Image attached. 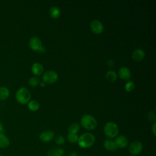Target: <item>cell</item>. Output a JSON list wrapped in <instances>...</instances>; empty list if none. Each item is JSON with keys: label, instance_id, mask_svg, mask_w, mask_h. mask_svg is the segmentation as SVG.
<instances>
[{"label": "cell", "instance_id": "1", "mask_svg": "<svg viewBox=\"0 0 156 156\" xmlns=\"http://www.w3.org/2000/svg\"><path fill=\"white\" fill-rule=\"evenodd\" d=\"M95 142V137L91 133H84L79 136L77 143L79 147L83 149L91 147Z\"/></svg>", "mask_w": 156, "mask_h": 156}, {"label": "cell", "instance_id": "2", "mask_svg": "<svg viewBox=\"0 0 156 156\" xmlns=\"http://www.w3.org/2000/svg\"><path fill=\"white\" fill-rule=\"evenodd\" d=\"M80 124L82 126L87 130L94 129L98 124L96 119L91 115H84L80 119Z\"/></svg>", "mask_w": 156, "mask_h": 156}, {"label": "cell", "instance_id": "3", "mask_svg": "<svg viewBox=\"0 0 156 156\" xmlns=\"http://www.w3.org/2000/svg\"><path fill=\"white\" fill-rule=\"evenodd\" d=\"M16 101L21 104H27L30 99L31 94L29 90L24 87L18 89L15 94Z\"/></svg>", "mask_w": 156, "mask_h": 156}, {"label": "cell", "instance_id": "4", "mask_svg": "<svg viewBox=\"0 0 156 156\" xmlns=\"http://www.w3.org/2000/svg\"><path fill=\"white\" fill-rule=\"evenodd\" d=\"M104 132L105 135L109 139L115 138L119 133L118 126L113 122H108L104 127Z\"/></svg>", "mask_w": 156, "mask_h": 156}, {"label": "cell", "instance_id": "5", "mask_svg": "<svg viewBox=\"0 0 156 156\" xmlns=\"http://www.w3.org/2000/svg\"><path fill=\"white\" fill-rule=\"evenodd\" d=\"M143 146L142 143L138 140L132 141L129 147V151L130 155L136 156L139 155L143 151Z\"/></svg>", "mask_w": 156, "mask_h": 156}, {"label": "cell", "instance_id": "6", "mask_svg": "<svg viewBox=\"0 0 156 156\" xmlns=\"http://www.w3.org/2000/svg\"><path fill=\"white\" fill-rule=\"evenodd\" d=\"M42 79L43 82L49 84H52L55 83L57 80L58 74L54 71H52V70L47 71L43 74L42 76Z\"/></svg>", "mask_w": 156, "mask_h": 156}, {"label": "cell", "instance_id": "7", "mask_svg": "<svg viewBox=\"0 0 156 156\" xmlns=\"http://www.w3.org/2000/svg\"><path fill=\"white\" fill-rule=\"evenodd\" d=\"M29 47L35 51H40L43 48V44L41 40L37 37H32L29 41Z\"/></svg>", "mask_w": 156, "mask_h": 156}, {"label": "cell", "instance_id": "8", "mask_svg": "<svg viewBox=\"0 0 156 156\" xmlns=\"http://www.w3.org/2000/svg\"><path fill=\"white\" fill-rule=\"evenodd\" d=\"M90 29L95 34H100L104 30V26L99 20H93L90 23Z\"/></svg>", "mask_w": 156, "mask_h": 156}, {"label": "cell", "instance_id": "9", "mask_svg": "<svg viewBox=\"0 0 156 156\" xmlns=\"http://www.w3.org/2000/svg\"><path fill=\"white\" fill-rule=\"evenodd\" d=\"M54 137V133L51 130H44L42 132L40 136V140L44 143H48L52 141Z\"/></svg>", "mask_w": 156, "mask_h": 156}, {"label": "cell", "instance_id": "10", "mask_svg": "<svg viewBox=\"0 0 156 156\" xmlns=\"http://www.w3.org/2000/svg\"><path fill=\"white\" fill-rule=\"evenodd\" d=\"M115 144L118 148H125L129 144V140L124 135H119L115 138Z\"/></svg>", "mask_w": 156, "mask_h": 156}, {"label": "cell", "instance_id": "11", "mask_svg": "<svg viewBox=\"0 0 156 156\" xmlns=\"http://www.w3.org/2000/svg\"><path fill=\"white\" fill-rule=\"evenodd\" d=\"M118 75L121 79L123 80H128L130 78L131 73L127 67L123 66L119 69Z\"/></svg>", "mask_w": 156, "mask_h": 156}, {"label": "cell", "instance_id": "12", "mask_svg": "<svg viewBox=\"0 0 156 156\" xmlns=\"http://www.w3.org/2000/svg\"><path fill=\"white\" fill-rule=\"evenodd\" d=\"M31 70L32 73L35 75V76H40L41 75L44 71V68L43 66L38 62L34 63L32 67H31Z\"/></svg>", "mask_w": 156, "mask_h": 156}, {"label": "cell", "instance_id": "13", "mask_svg": "<svg viewBox=\"0 0 156 156\" xmlns=\"http://www.w3.org/2000/svg\"><path fill=\"white\" fill-rule=\"evenodd\" d=\"M104 147L108 151H114L117 149V146L115 144V141L110 140V139H107L104 142Z\"/></svg>", "mask_w": 156, "mask_h": 156}, {"label": "cell", "instance_id": "14", "mask_svg": "<svg viewBox=\"0 0 156 156\" xmlns=\"http://www.w3.org/2000/svg\"><path fill=\"white\" fill-rule=\"evenodd\" d=\"M145 56L144 51L141 49H137L135 50L132 54V58L136 62L141 61Z\"/></svg>", "mask_w": 156, "mask_h": 156}, {"label": "cell", "instance_id": "15", "mask_svg": "<svg viewBox=\"0 0 156 156\" xmlns=\"http://www.w3.org/2000/svg\"><path fill=\"white\" fill-rule=\"evenodd\" d=\"M64 150L60 147L51 149L48 151V156H63Z\"/></svg>", "mask_w": 156, "mask_h": 156}, {"label": "cell", "instance_id": "16", "mask_svg": "<svg viewBox=\"0 0 156 156\" xmlns=\"http://www.w3.org/2000/svg\"><path fill=\"white\" fill-rule=\"evenodd\" d=\"M10 144V140L9 138L4 133H0V147L6 148Z\"/></svg>", "mask_w": 156, "mask_h": 156}, {"label": "cell", "instance_id": "17", "mask_svg": "<svg viewBox=\"0 0 156 156\" xmlns=\"http://www.w3.org/2000/svg\"><path fill=\"white\" fill-rule=\"evenodd\" d=\"M9 94H10V91L7 87L4 86L0 87V100L1 101H4L7 99L9 96Z\"/></svg>", "mask_w": 156, "mask_h": 156}, {"label": "cell", "instance_id": "18", "mask_svg": "<svg viewBox=\"0 0 156 156\" xmlns=\"http://www.w3.org/2000/svg\"><path fill=\"white\" fill-rule=\"evenodd\" d=\"M27 107L30 111L35 112L40 108V104L36 100H32L27 103Z\"/></svg>", "mask_w": 156, "mask_h": 156}, {"label": "cell", "instance_id": "19", "mask_svg": "<svg viewBox=\"0 0 156 156\" xmlns=\"http://www.w3.org/2000/svg\"><path fill=\"white\" fill-rule=\"evenodd\" d=\"M49 14L50 16L54 18V19H57L58 18L61 14V12L59 9V8L57 7H52L50 10H49Z\"/></svg>", "mask_w": 156, "mask_h": 156}, {"label": "cell", "instance_id": "20", "mask_svg": "<svg viewBox=\"0 0 156 156\" xmlns=\"http://www.w3.org/2000/svg\"><path fill=\"white\" fill-rule=\"evenodd\" d=\"M106 79L110 82H113L116 80L117 75L114 71H108L105 74Z\"/></svg>", "mask_w": 156, "mask_h": 156}, {"label": "cell", "instance_id": "21", "mask_svg": "<svg viewBox=\"0 0 156 156\" xmlns=\"http://www.w3.org/2000/svg\"><path fill=\"white\" fill-rule=\"evenodd\" d=\"M80 129L79 125L77 123H73L71 124L68 129V133H72V134H77Z\"/></svg>", "mask_w": 156, "mask_h": 156}, {"label": "cell", "instance_id": "22", "mask_svg": "<svg viewBox=\"0 0 156 156\" xmlns=\"http://www.w3.org/2000/svg\"><path fill=\"white\" fill-rule=\"evenodd\" d=\"M28 83L31 87H36L40 83V80L37 77H32L29 79Z\"/></svg>", "mask_w": 156, "mask_h": 156}, {"label": "cell", "instance_id": "23", "mask_svg": "<svg viewBox=\"0 0 156 156\" xmlns=\"http://www.w3.org/2000/svg\"><path fill=\"white\" fill-rule=\"evenodd\" d=\"M78 135L77 134H72V133H68L67 136V138L68 141L70 143H76L77 142L78 140Z\"/></svg>", "mask_w": 156, "mask_h": 156}, {"label": "cell", "instance_id": "24", "mask_svg": "<svg viewBox=\"0 0 156 156\" xmlns=\"http://www.w3.org/2000/svg\"><path fill=\"white\" fill-rule=\"evenodd\" d=\"M134 88H135V85H134V83L132 81L127 82L125 84V86H124L125 90L127 92H131L133 90Z\"/></svg>", "mask_w": 156, "mask_h": 156}, {"label": "cell", "instance_id": "25", "mask_svg": "<svg viewBox=\"0 0 156 156\" xmlns=\"http://www.w3.org/2000/svg\"><path fill=\"white\" fill-rule=\"evenodd\" d=\"M55 143L58 146H62L64 144L65 142V139L62 135H58L55 138Z\"/></svg>", "mask_w": 156, "mask_h": 156}, {"label": "cell", "instance_id": "26", "mask_svg": "<svg viewBox=\"0 0 156 156\" xmlns=\"http://www.w3.org/2000/svg\"><path fill=\"white\" fill-rule=\"evenodd\" d=\"M147 118L149 121H155V115L154 111H151L147 115Z\"/></svg>", "mask_w": 156, "mask_h": 156}, {"label": "cell", "instance_id": "27", "mask_svg": "<svg viewBox=\"0 0 156 156\" xmlns=\"http://www.w3.org/2000/svg\"><path fill=\"white\" fill-rule=\"evenodd\" d=\"M152 132L154 134V135H156V122H154L152 126Z\"/></svg>", "mask_w": 156, "mask_h": 156}, {"label": "cell", "instance_id": "28", "mask_svg": "<svg viewBox=\"0 0 156 156\" xmlns=\"http://www.w3.org/2000/svg\"><path fill=\"white\" fill-rule=\"evenodd\" d=\"M4 126L2 124V122L0 121V133H4Z\"/></svg>", "mask_w": 156, "mask_h": 156}, {"label": "cell", "instance_id": "29", "mask_svg": "<svg viewBox=\"0 0 156 156\" xmlns=\"http://www.w3.org/2000/svg\"><path fill=\"white\" fill-rule=\"evenodd\" d=\"M69 156H78V155H77V154L76 152H71L69 154Z\"/></svg>", "mask_w": 156, "mask_h": 156}, {"label": "cell", "instance_id": "30", "mask_svg": "<svg viewBox=\"0 0 156 156\" xmlns=\"http://www.w3.org/2000/svg\"><path fill=\"white\" fill-rule=\"evenodd\" d=\"M40 85L41 86V87H43V86H44L45 85V82H40Z\"/></svg>", "mask_w": 156, "mask_h": 156}, {"label": "cell", "instance_id": "31", "mask_svg": "<svg viewBox=\"0 0 156 156\" xmlns=\"http://www.w3.org/2000/svg\"><path fill=\"white\" fill-rule=\"evenodd\" d=\"M130 156H134V155H130Z\"/></svg>", "mask_w": 156, "mask_h": 156}, {"label": "cell", "instance_id": "32", "mask_svg": "<svg viewBox=\"0 0 156 156\" xmlns=\"http://www.w3.org/2000/svg\"><path fill=\"white\" fill-rule=\"evenodd\" d=\"M0 156H2V155H1V154H0Z\"/></svg>", "mask_w": 156, "mask_h": 156}, {"label": "cell", "instance_id": "33", "mask_svg": "<svg viewBox=\"0 0 156 156\" xmlns=\"http://www.w3.org/2000/svg\"><path fill=\"white\" fill-rule=\"evenodd\" d=\"M84 156H87V155H84Z\"/></svg>", "mask_w": 156, "mask_h": 156}]
</instances>
